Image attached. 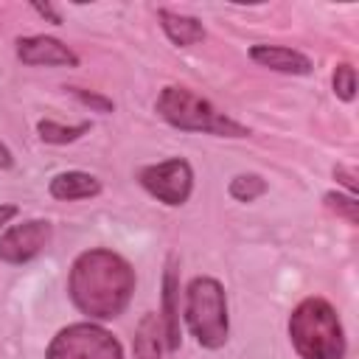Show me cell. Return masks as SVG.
<instances>
[{"instance_id": "obj_1", "label": "cell", "mask_w": 359, "mask_h": 359, "mask_svg": "<svg viewBox=\"0 0 359 359\" xmlns=\"http://www.w3.org/2000/svg\"><path fill=\"white\" fill-rule=\"evenodd\" d=\"M67 292L81 314L93 320H115L132 300L135 269L112 250H87L70 266Z\"/></svg>"}, {"instance_id": "obj_20", "label": "cell", "mask_w": 359, "mask_h": 359, "mask_svg": "<svg viewBox=\"0 0 359 359\" xmlns=\"http://www.w3.org/2000/svg\"><path fill=\"white\" fill-rule=\"evenodd\" d=\"M34 11H36V14H42V17H48V20L53 22V25H59V22H62V17H59V14H56V11L50 8V6H42V3H34Z\"/></svg>"}, {"instance_id": "obj_16", "label": "cell", "mask_w": 359, "mask_h": 359, "mask_svg": "<svg viewBox=\"0 0 359 359\" xmlns=\"http://www.w3.org/2000/svg\"><path fill=\"white\" fill-rule=\"evenodd\" d=\"M334 93L342 101H353V95H356V70L351 65H339L334 70Z\"/></svg>"}, {"instance_id": "obj_7", "label": "cell", "mask_w": 359, "mask_h": 359, "mask_svg": "<svg viewBox=\"0 0 359 359\" xmlns=\"http://www.w3.org/2000/svg\"><path fill=\"white\" fill-rule=\"evenodd\" d=\"M50 241V222L45 219H28L20 224H11L0 236V261L6 264H25L36 258Z\"/></svg>"}, {"instance_id": "obj_22", "label": "cell", "mask_w": 359, "mask_h": 359, "mask_svg": "<svg viewBox=\"0 0 359 359\" xmlns=\"http://www.w3.org/2000/svg\"><path fill=\"white\" fill-rule=\"evenodd\" d=\"M14 213H17V208H14V205H3V208H0V227H3V224H6V219H8V216H14Z\"/></svg>"}, {"instance_id": "obj_10", "label": "cell", "mask_w": 359, "mask_h": 359, "mask_svg": "<svg viewBox=\"0 0 359 359\" xmlns=\"http://www.w3.org/2000/svg\"><path fill=\"white\" fill-rule=\"evenodd\" d=\"M177 297H180V280H177V269H174V258L168 261L165 278H163V334H165V345L168 351L180 348V309H177Z\"/></svg>"}, {"instance_id": "obj_17", "label": "cell", "mask_w": 359, "mask_h": 359, "mask_svg": "<svg viewBox=\"0 0 359 359\" xmlns=\"http://www.w3.org/2000/svg\"><path fill=\"white\" fill-rule=\"evenodd\" d=\"M325 205L331 210H337L339 216H345L351 224L359 222V202L353 196H345V194H325Z\"/></svg>"}, {"instance_id": "obj_14", "label": "cell", "mask_w": 359, "mask_h": 359, "mask_svg": "<svg viewBox=\"0 0 359 359\" xmlns=\"http://www.w3.org/2000/svg\"><path fill=\"white\" fill-rule=\"evenodd\" d=\"M266 191V182L258 174H238L230 180V196L238 202H252Z\"/></svg>"}, {"instance_id": "obj_5", "label": "cell", "mask_w": 359, "mask_h": 359, "mask_svg": "<svg viewBox=\"0 0 359 359\" xmlns=\"http://www.w3.org/2000/svg\"><path fill=\"white\" fill-rule=\"evenodd\" d=\"M45 359H123V348L107 328L73 323L50 339Z\"/></svg>"}, {"instance_id": "obj_18", "label": "cell", "mask_w": 359, "mask_h": 359, "mask_svg": "<svg viewBox=\"0 0 359 359\" xmlns=\"http://www.w3.org/2000/svg\"><path fill=\"white\" fill-rule=\"evenodd\" d=\"M73 95H76L81 104H87V107H95L98 112H112V101H109V98H104V95H95V93H84V90H79V87H73Z\"/></svg>"}, {"instance_id": "obj_2", "label": "cell", "mask_w": 359, "mask_h": 359, "mask_svg": "<svg viewBox=\"0 0 359 359\" xmlns=\"http://www.w3.org/2000/svg\"><path fill=\"white\" fill-rule=\"evenodd\" d=\"M289 339L300 359H342L345 334L334 306L323 297H306L289 317Z\"/></svg>"}, {"instance_id": "obj_3", "label": "cell", "mask_w": 359, "mask_h": 359, "mask_svg": "<svg viewBox=\"0 0 359 359\" xmlns=\"http://www.w3.org/2000/svg\"><path fill=\"white\" fill-rule=\"evenodd\" d=\"M157 112L177 129L185 132H208L219 137H247V126L236 123L224 112H219L208 98L185 90V87H165L157 98Z\"/></svg>"}, {"instance_id": "obj_21", "label": "cell", "mask_w": 359, "mask_h": 359, "mask_svg": "<svg viewBox=\"0 0 359 359\" xmlns=\"http://www.w3.org/2000/svg\"><path fill=\"white\" fill-rule=\"evenodd\" d=\"M11 163H14V157H11V151L3 146V140H0V168H11Z\"/></svg>"}, {"instance_id": "obj_8", "label": "cell", "mask_w": 359, "mask_h": 359, "mask_svg": "<svg viewBox=\"0 0 359 359\" xmlns=\"http://www.w3.org/2000/svg\"><path fill=\"white\" fill-rule=\"evenodd\" d=\"M17 56L25 65H70V67L79 65V56L65 42H59L53 36H45V34L22 36L17 42Z\"/></svg>"}, {"instance_id": "obj_11", "label": "cell", "mask_w": 359, "mask_h": 359, "mask_svg": "<svg viewBox=\"0 0 359 359\" xmlns=\"http://www.w3.org/2000/svg\"><path fill=\"white\" fill-rule=\"evenodd\" d=\"M101 194V182L93 174L84 171H62L50 180V196L53 199H90Z\"/></svg>"}, {"instance_id": "obj_19", "label": "cell", "mask_w": 359, "mask_h": 359, "mask_svg": "<svg viewBox=\"0 0 359 359\" xmlns=\"http://www.w3.org/2000/svg\"><path fill=\"white\" fill-rule=\"evenodd\" d=\"M334 177H337V180H339V182H342V185H345V188L351 191V196H353V191H356V182H353V174H351V171H345L342 165H337V168H334Z\"/></svg>"}, {"instance_id": "obj_15", "label": "cell", "mask_w": 359, "mask_h": 359, "mask_svg": "<svg viewBox=\"0 0 359 359\" xmlns=\"http://www.w3.org/2000/svg\"><path fill=\"white\" fill-rule=\"evenodd\" d=\"M157 331H160V323L154 317H146L140 323L137 342H135L140 359H157V353H160V337H157Z\"/></svg>"}, {"instance_id": "obj_9", "label": "cell", "mask_w": 359, "mask_h": 359, "mask_svg": "<svg viewBox=\"0 0 359 359\" xmlns=\"http://www.w3.org/2000/svg\"><path fill=\"white\" fill-rule=\"evenodd\" d=\"M252 62H258L261 67L278 70V73H292V76H306L311 73V59L303 56L300 50L292 48H280V45H252L250 48Z\"/></svg>"}, {"instance_id": "obj_13", "label": "cell", "mask_w": 359, "mask_h": 359, "mask_svg": "<svg viewBox=\"0 0 359 359\" xmlns=\"http://www.w3.org/2000/svg\"><path fill=\"white\" fill-rule=\"evenodd\" d=\"M39 137L45 143H73L84 132H90V123H76V126H59L56 121H39Z\"/></svg>"}, {"instance_id": "obj_6", "label": "cell", "mask_w": 359, "mask_h": 359, "mask_svg": "<svg viewBox=\"0 0 359 359\" xmlns=\"http://www.w3.org/2000/svg\"><path fill=\"white\" fill-rule=\"evenodd\" d=\"M137 180L154 199H160L165 205L188 202L191 188H194V171L182 157H171V160L146 165V168H140Z\"/></svg>"}, {"instance_id": "obj_4", "label": "cell", "mask_w": 359, "mask_h": 359, "mask_svg": "<svg viewBox=\"0 0 359 359\" xmlns=\"http://www.w3.org/2000/svg\"><path fill=\"white\" fill-rule=\"evenodd\" d=\"M185 323L202 348H222L227 342V300L216 278H194L185 289Z\"/></svg>"}, {"instance_id": "obj_12", "label": "cell", "mask_w": 359, "mask_h": 359, "mask_svg": "<svg viewBox=\"0 0 359 359\" xmlns=\"http://www.w3.org/2000/svg\"><path fill=\"white\" fill-rule=\"evenodd\" d=\"M157 17H160V25H163L165 36H168L174 45H182V48H185V45H196V42L205 39V28H202V22H199L196 17L174 14V11H168V8H160Z\"/></svg>"}]
</instances>
